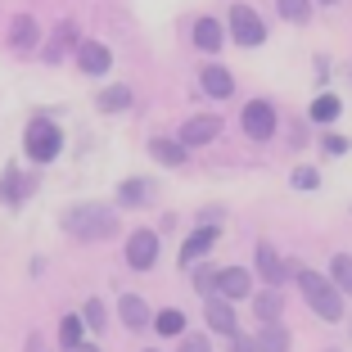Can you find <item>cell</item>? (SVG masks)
I'll return each instance as SVG.
<instances>
[{"label":"cell","instance_id":"cell-1","mask_svg":"<svg viewBox=\"0 0 352 352\" xmlns=\"http://www.w3.org/2000/svg\"><path fill=\"white\" fill-rule=\"evenodd\" d=\"M298 289H302L307 307L316 311L321 321H339V316H343V289L334 285V280H325V276H316V271L298 267Z\"/></svg>","mask_w":352,"mask_h":352},{"label":"cell","instance_id":"cell-2","mask_svg":"<svg viewBox=\"0 0 352 352\" xmlns=\"http://www.w3.org/2000/svg\"><path fill=\"white\" fill-rule=\"evenodd\" d=\"M63 230L77 239H109L118 230V217H113V208H104V204H82L73 212H63Z\"/></svg>","mask_w":352,"mask_h":352},{"label":"cell","instance_id":"cell-3","mask_svg":"<svg viewBox=\"0 0 352 352\" xmlns=\"http://www.w3.org/2000/svg\"><path fill=\"white\" fill-rule=\"evenodd\" d=\"M23 149H28L32 163H54L63 149V131L50 122V118H32L28 131H23Z\"/></svg>","mask_w":352,"mask_h":352},{"label":"cell","instance_id":"cell-4","mask_svg":"<svg viewBox=\"0 0 352 352\" xmlns=\"http://www.w3.org/2000/svg\"><path fill=\"white\" fill-rule=\"evenodd\" d=\"M230 32H235V41L244 45V50H253V45L267 41V28H262V19L249 10V5H235V10H230Z\"/></svg>","mask_w":352,"mask_h":352},{"label":"cell","instance_id":"cell-5","mask_svg":"<svg viewBox=\"0 0 352 352\" xmlns=\"http://www.w3.org/2000/svg\"><path fill=\"white\" fill-rule=\"evenodd\" d=\"M239 122H244V135H249V140H271V135H276V109H271L267 100H253Z\"/></svg>","mask_w":352,"mask_h":352},{"label":"cell","instance_id":"cell-6","mask_svg":"<svg viewBox=\"0 0 352 352\" xmlns=\"http://www.w3.org/2000/svg\"><path fill=\"white\" fill-rule=\"evenodd\" d=\"M126 262H131L135 271H149L158 262V235L154 230H135L131 239H126Z\"/></svg>","mask_w":352,"mask_h":352},{"label":"cell","instance_id":"cell-7","mask_svg":"<svg viewBox=\"0 0 352 352\" xmlns=\"http://www.w3.org/2000/svg\"><path fill=\"white\" fill-rule=\"evenodd\" d=\"M77 68H82L86 77H104L109 68H113V54H109L104 41H82L77 45Z\"/></svg>","mask_w":352,"mask_h":352},{"label":"cell","instance_id":"cell-8","mask_svg":"<svg viewBox=\"0 0 352 352\" xmlns=\"http://www.w3.org/2000/svg\"><path fill=\"white\" fill-rule=\"evenodd\" d=\"M258 276L267 280V285H285L289 276H298V267H289L271 244H258Z\"/></svg>","mask_w":352,"mask_h":352},{"label":"cell","instance_id":"cell-9","mask_svg":"<svg viewBox=\"0 0 352 352\" xmlns=\"http://www.w3.org/2000/svg\"><path fill=\"white\" fill-rule=\"evenodd\" d=\"M204 321L212 325V334H226V339H235V311H230V298H221V294H208Z\"/></svg>","mask_w":352,"mask_h":352},{"label":"cell","instance_id":"cell-10","mask_svg":"<svg viewBox=\"0 0 352 352\" xmlns=\"http://www.w3.org/2000/svg\"><path fill=\"white\" fill-rule=\"evenodd\" d=\"M221 135V118L217 113H204V118H190L181 126V145H212Z\"/></svg>","mask_w":352,"mask_h":352},{"label":"cell","instance_id":"cell-11","mask_svg":"<svg viewBox=\"0 0 352 352\" xmlns=\"http://www.w3.org/2000/svg\"><path fill=\"white\" fill-rule=\"evenodd\" d=\"M249 289H253V276H249L244 267H226V271H217V294H221V298L239 302V298H249Z\"/></svg>","mask_w":352,"mask_h":352},{"label":"cell","instance_id":"cell-12","mask_svg":"<svg viewBox=\"0 0 352 352\" xmlns=\"http://www.w3.org/2000/svg\"><path fill=\"white\" fill-rule=\"evenodd\" d=\"M217 235H221V230L212 226V221H204V226H199L195 235H190L186 244H181V258H186V262H199V258H208V253H212V244H217Z\"/></svg>","mask_w":352,"mask_h":352},{"label":"cell","instance_id":"cell-13","mask_svg":"<svg viewBox=\"0 0 352 352\" xmlns=\"http://www.w3.org/2000/svg\"><path fill=\"white\" fill-rule=\"evenodd\" d=\"M32 186H36V181H28V176H23L19 167H10V172L0 176V204H10V208H19L23 199L32 195Z\"/></svg>","mask_w":352,"mask_h":352},{"label":"cell","instance_id":"cell-14","mask_svg":"<svg viewBox=\"0 0 352 352\" xmlns=\"http://www.w3.org/2000/svg\"><path fill=\"white\" fill-rule=\"evenodd\" d=\"M253 311H258L262 325L280 321V311H285V289H276V285H271L267 294H258V298H253Z\"/></svg>","mask_w":352,"mask_h":352},{"label":"cell","instance_id":"cell-15","mask_svg":"<svg viewBox=\"0 0 352 352\" xmlns=\"http://www.w3.org/2000/svg\"><path fill=\"white\" fill-rule=\"evenodd\" d=\"M118 311H122V325L126 330H145L154 316H149V307H145V298H135V294H126L122 302H118Z\"/></svg>","mask_w":352,"mask_h":352},{"label":"cell","instance_id":"cell-16","mask_svg":"<svg viewBox=\"0 0 352 352\" xmlns=\"http://www.w3.org/2000/svg\"><path fill=\"white\" fill-rule=\"evenodd\" d=\"M14 36V50H36V41H41V28H36V19H28V14H19L10 28Z\"/></svg>","mask_w":352,"mask_h":352},{"label":"cell","instance_id":"cell-17","mask_svg":"<svg viewBox=\"0 0 352 352\" xmlns=\"http://www.w3.org/2000/svg\"><path fill=\"white\" fill-rule=\"evenodd\" d=\"M253 343H258V352H289V330L280 321H271V325H262V334Z\"/></svg>","mask_w":352,"mask_h":352},{"label":"cell","instance_id":"cell-18","mask_svg":"<svg viewBox=\"0 0 352 352\" xmlns=\"http://www.w3.org/2000/svg\"><path fill=\"white\" fill-rule=\"evenodd\" d=\"M199 82H204V91L212 95V100H226V95L235 91L230 73H226V68H217V63H212V68H204V77H199Z\"/></svg>","mask_w":352,"mask_h":352},{"label":"cell","instance_id":"cell-19","mask_svg":"<svg viewBox=\"0 0 352 352\" xmlns=\"http://www.w3.org/2000/svg\"><path fill=\"white\" fill-rule=\"evenodd\" d=\"M221 41H226V36H221L217 19H199L195 23V45H199V50H221Z\"/></svg>","mask_w":352,"mask_h":352},{"label":"cell","instance_id":"cell-20","mask_svg":"<svg viewBox=\"0 0 352 352\" xmlns=\"http://www.w3.org/2000/svg\"><path fill=\"white\" fill-rule=\"evenodd\" d=\"M339 109H343L339 95H316L307 113H311V122H321V126H325V122H334V118H339Z\"/></svg>","mask_w":352,"mask_h":352},{"label":"cell","instance_id":"cell-21","mask_svg":"<svg viewBox=\"0 0 352 352\" xmlns=\"http://www.w3.org/2000/svg\"><path fill=\"white\" fill-rule=\"evenodd\" d=\"M154 330H158V334H167V339H176V334L186 330V311H176V307L158 311V316H154Z\"/></svg>","mask_w":352,"mask_h":352},{"label":"cell","instance_id":"cell-22","mask_svg":"<svg viewBox=\"0 0 352 352\" xmlns=\"http://www.w3.org/2000/svg\"><path fill=\"white\" fill-rule=\"evenodd\" d=\"M149 154H154L158 163H167V167L186 163V145H172V140H149Z\"/></svg>","mask_w":352,"mask_h":352},{"label":"cell","instance_id":"cell-23","mask_svg":"<svg viewBox=\"0 0 352 352\" xmlns=\"http://www.w3.org/2000/svg\"><path fill=\"white\" fill-rule=\"evenodd\" d=\"M82 330H86L82 316H63V321H59V343H63L68 352H73L77 343H82Z\"/></svg>","mask_w":352,"mask_h":352},{"label":"cell","instance_id":"cell-24","mask_svg":"<svg viewBox=\"0 0 352 352\" xmlns=\"http://www.w3.org/2000/svg\"><path fill=\"white\" fill-rule=\"evenodd\" d=\"M126 104H131V91H126V86H109V91L100 95V109H104V113H122Z\"/></svg>","mask_w":352,"mask_h":352},{"label":"cell","instance_id":"cell-25","mask_svg":"<svg viewBox=\"0 0 352 352\" xmlns=\"http://www.w3.org/2000/svg\"><path fill=\"white\" fill-rule=\"evenodd\" d=\"M276 10H280V19H289V23H307L311 0H276Z\"/></svg>","mask_w":352,"mask_h":352},{"label":"cell","instance_id":"cell-26","mask_svg":"<svg viewBox=\"0 0 352 352\" xmlns=\"http://www.w3.org/2000/svg\"><path fill=\"white\" fill-rule=\"evenodd\" d=\"M145 199H149V186H145V181H122V190H118V204H126V208L145 204Z\"/></svg>","mask_w":352,"mask_h":352},{"label":"cell","instance_id":"cell-27","mask_svg":"<svg viewBox=\"0 0 352 352\" xmlns=\"http://www.w3.org/2000/svg\"><path fill=\"white\" fill-rule=\"evenodd\" d=\"M330 276H334V285H339L343 294H352V258H348V253H339V258H334Z\"/></svg>","mask_w":352,"mask_h":352},{"label":"cell","instance_id":"cell-28","mask_svg":"<svg viewBox=\"0 0 352 352\" xmlns=\"http://www.w3.org/2000/svg\"><path fill=\"white\" fill-rule=\"evenodd\" d=\"M82 321H86V330H104V321H109V307H104V298H91V302H86Z\"/></svg>","mask_w":352,"mask_h":352},{"label":"cell","instance_id":"cell-29","mask_svg":"<svg viewBox=\"0 0 352 352\" xmlns=\"http://www.w3.org/2000/svg\"><path fill=\"white\" fill-rule=\"evenodd\" d=\"M195 285H199V294H212L217 289V271L212 267H195Z\"/></svg>","mask_w":352,"mask_h":352},{"label":"cell","instance_id":"cell-30","mask_svg":"<svg viewBox=\"0 0 352 352\" xmlns=\"http://www.w3.org/2000/svg\"><path fill=\"white\" fill-rule=\"evenodd\" d=\"M294 186H298V190H316V186H321V176L311 172V167H298V172H294Z\"/></svg>","mask_w":352,"mask_h":352},{"label":"cell","instance_id":"cell-31","mask_svg":"<svg viewBox=\"0 0 352 352\" xmlns=\"http://www.w3.org/2000/svg\"><path fill=\"white\" fill-rule=\"evenodd\" d=\"M321 145H325V154H334V158H339V154H348V140H343V135H325Z\"/></svg>","mask_w":352,"mask_h":352},{"label":"cell","instance_id":"cell-32","mask_svg":"<svg viewBox=\"0 0 352 352\" xmlns=\"http://www.w3.org/2000/svg\"><path fill=\"white\" fill-rule=\"evenodd\" d=\"M176 352H208V339H199V334H190L186 343H181V348Z\"/></svg>","mask_w":352,"mask_h":352},{"label":"cell","instance_id":"cell-33","mask_svg":"<svg viewBox=\"0 0 352 352\" xmlns=\"http://www.w3.org/2000/svg\"><path fill=\"white\" fill-rule=\"evenodd\" d=\"M59 41H63V45L77 41V28H73V23H59Z\"/></svg>","mask_w":352,"mask_h":352},{"label":"cell","instance_id":"cell-34","mask_svg":"<svg viewBox=\"0 0 352 352\" xmlns=\"http://www.w3.org/2000/svg\"><path fill=\"white\" fill-rule=\"evenodd\" d=\"M230 352H258V343H253V339H239V334H235V343H230Z\"/></svg>","mask_w":352,"mask_h":352},{"label":"cell","instance_id":"cell-35","mask_svg":"<svg viewBox=\"0 0 352 352\" xmlns=\"http://www.w3.org/2000/svg\"><path fill=\"white\" fill-rule=\"evenodd\" d=\"M73 352H100V348H91V343H77V348Z\"/></svg>","mask_w":352,"mask_h":352},{"label":"cell","instance_id":"cell-36","mask_svg":"<svg viewBox=\"0 0 352 352\" xmlns=\"http://www.w3.org/2000/svg\"><path fill=\"white\" fill-rule=\"evenodd\" d=\"M321 5H334V0H321Z\"/></svg>","mask_w":352,"mask_h":352},{"label":"cell","instance_id":"cell-37","mask_svg":"<svg viewBox=\"0 0 352 352\" xmlns=\"http://www.w3.org/2000/svg\"><path fill=\"white\" fill-rule=\"evenodd\" d=\"M348 330H352V325H348Z\"/></svg>","mask_w":352,"mask_h":352},{"label":"cell","instance_id":"cell-38","mask_svg":"<svg viewBox=\"0 0 352 352\" xmlns=\"http://www.w3.org/2000/svg\"><path fill=\"white\" fill-rule=\"evenodd\" d=\"M330 352H334V348H330Z\"/></svg>","mask_w":352,"mask_h":352}]
</instances>
